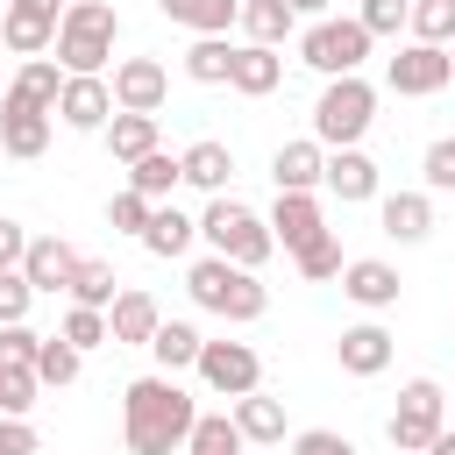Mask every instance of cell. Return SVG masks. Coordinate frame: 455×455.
Returning <instances> with one entry per match:
<instances>
[{
  "instance_id": "cell-1",
  "label": "cell",
  "mask_w": 455,
  "mask_h": 455,
  "mask_svg": "<svg viewBox=\"0 0 455 455\" xmlns=\"http://www.w3.org/2000/svg\"><path fill=\"white\" fill-rule=\"evenodd\" d=\"M192 419H199V405H192V391L178 384V377H135L128 391H121V434H128V455H171V448H185V434H192Z\"/></svg>"
},
{
  "instance_id": "cell-2",
  "label": "cell",
  "mask_w": 455,
  "mask_h": 455,
  "mask_svg": "<svg viewBox=\"0 0 455 455\" xmlns=\"http://www.w3.org/2000/svg\"><path fill=\"white\" fill-rule=\"evenodd\" d=\"M114 36H121V14L107 0H64V21H57V71L64 78H107V57H114Z\"/></svg>"
},
{
  "instance_id": "cell-3",
  "label": "cell",
  "mask_w": 455,
  "mask_h": 455,
  "mask_svg": "<svg viewBox=\"0 0 455 455\" xmlns=\"http://www.w3.org/2000/svg\"><path fill=\"white\" fill-rule=\"evenodd\" d=\"M185 291H192L199 313H213V320H228V327H249V320H263V306H270V284H263L256 270H242V263H220V256H199V263L185 270Z\"/></svg>"
},
{
  "instance_id": "cell-4",
  "label": "cell",
  "mask_w": 455,
  "mask_h": 455,
  "mask_svg": "<svg viewBox=\"0 0 455 455\" xmlns=\"http://www.w3.org/2000/svg\"><path fill=\"white\" fill-rule=\"evenodd\" d=\"M199 242L220 256V263H242V270H263L270 263V228H263V213L256 206H242V199H228V192H213L206 199V213H199Z\"/></svg>"
},
{
  "instance_id": "cell-5",
  "label": "cell",
  "mask_w": 455,
  "mask_h": 455,
  "mask_svg": "<svg viewBox=\"0 0 455 455\" xmlns=\"http://www.w3.org/2000/svg\"><path fill=\"white\" fill-rule=\"evenodd\" d=\"M377 121V85L355 71V78H327V92L313 100V142L320 149H355Z\"/></svg>"
},
{
  "instance_id": "cell-6",
  "label": "cell",
  "mask_w": 455,
  "mask_h": 455,
  "mask_svg": "<svg viewBox=\"0 0 455 455\" xmlns=\"http://www.w3.org/2000/svg\"><path fill=\"white\" fill-rule=\"evenodd\" d=\"M363 57H370V36L355 14H320L299 28V64H313L320 78H355Z\"/></svg>"
},
{
  "instance_id": "cell-7",
  "label": "cell",
  "mask_w": 455,
  "mask_h": 455,
  "mask_svg": "<svg viewBox=\"0 0 455 455\" xmlns=\"http://www.w3.org/2000/svg\"><path fill=\"white\" fill-rule=\"evenodd\" d=\"M448 427V391L434 384V377H412L405 391H398V412H391V448L398 455H427V441Z\"/></svg>"
},
{
  "instance_id": "cell-8",
  "label": "cell",
  "mask_w": 455,
  "mask_h": 455,
  "mask_svg": "<svg viewBox=\"0 0 455 455\" xmlns=\"http://www.w3.org/2000/svg\"><path fill=\"white\" fill-rule=\"evenodd\" d=\"M192 370H199V384H206L213 398H228V405L249 398V391H263V355H256L249 341H206Z\"/></svg>"
},
{
  "instance_id": "cell-9",
  "label": "cell",
  "mask_w": 455,
  "mask_h": 455,
  "mask_svg": "<svg viewBox=\"0 0 455 455\" xmlns=\"http://www.w3.org/2000/svg\"><path fill=\"white\" fill-rule=\"evenodd\" d=\"M448 78H455V64H448V50H434V43H405L398 57H384V85L405 92V100H434Z\"/></svg>"
},
{
  "instance_id": "cell-10",
  "label": "cell",
  "mask_w": 455,
  "mask_h": 455,
  "mask_svg": "<svg viewBox=\"0 0 455 455\" xmlns=\"http://www.w3.org/2000/svg\"><path fill=\"white\" fill-rule=\"evenodd\" d=\"M107 85H114V114H156L171 100V71L156 57H121Z\"/></svg>"
},
{
  "instance_id": "cell-11",
  "label": "cell",
  "mask_w": 455,
  "mask_h": 455,
  "mask_svg": "<svg viewBox=\"0 0 455 455\" xmlns=\"http://www.w3.org/2000/svg\"><path fill=\"white\" fill-rule=\"evenodd\" d=\"M57 21H64L57 0H7V14H0V43H7L14 57H43V50L57 43Z\"/></svg>"
},
{
  "instance_id": "cell-12",
  "label": "cell",
  "mask_w": 455,
  "mask_h": 455,
  "mask_svg": "<svg viewBox=\"0 0 455 455\" xmlns=\"http://www.w3.org/2000/svg\"><path fill=\"white\" fill-rule=\"evenodd\" d=\"M71 270H78V249H71L64 235H28V249H21V277H28L36 299H57V291L71 284Z\"/></svg>"
},
{
  "instance_id": "cell-13",
  "label": "cell",
  "mask_w": 455,
  "mask_h": 455,
  "mask_svg": "<svg viewBox=\"0 0 455 455\" xmlns=\"http://www.w3.org/2000/svg\"><path fill=\"white\" fill-rule=\"evenodd\" d=\"M263 228H270V242H277V249H291V256H299L306 242H320V235H327V213H320V199H313V192H277V206H270V220H263Z\"/></svg>"
},
{
  "instance_id": "cell-14",
  "label": "cell",
  "mask_w": 455,
  "mask_h": 455,
  "mask_svg": "<svg viewBox=\"0 0 455 455\" xmlns=\"http://www.w3.org/2000/svg\"><path fill=\"white\" fill-rule=\"evenodd\" d=\"M57 121L78 128V135H100V128L114 121V85H107V78H64V92H57Z\"/></svg>"
},
{
  "instance_id": "cell-15",
  "label": "cell",
  "mask_w": 455,
  "mask_h": 455,
  "mask_svg": "<svg viewBox=\"0 0 455 455\" xmlns=\"http://www.w3.org/2000/svg\"><path fill=\"white\" fill-rule=\"evenodd\" d=\"M164 327V306L149 299V291H135V284H121V299L107 306V341L114 348H149V334Z\"/></svg>"
},
{
  "instance_id": "cell-16",
  "label": "cell",
  "mask_w": 455,
  "mask_h": 455,
  "mask_svg": "<svg viewBox=\"0 0 455 455\" xmlns=\"http://www.w3.org/2000/svg\"><path fill=\"white\" fill-rule=\"evenodd\" d=\"M341 291H348L363 313H384V306H398L405 277H398L384 256H355V263H341Z\"/></svg>"
},
{
  "instance_id": "cell-17",
  "label": "cell",
  "mask_w": 455,
  "mask_h": 455,
  "mask_svg": "<svg viewBox=\"0 0 455 455\" xmlns=\"http://www.w3.org/2000/svg\"><path fill=\"white\" fill-rule=\"evenodd\" d=\"M228 85H235L242 100H263V92H277V85H284V57H277V50H263V43H235Z\"/></svg>"
},
{
  "instance_id": "cell-18",
  "label": "cell",
  "mask_w": 455,
  "mask_h": 455,
  "mask_svg": "<svg viewBox=\"0 0 455 455\" xmlns=\"http://www.w3.org/2000/svg\"><path fill=\"white\" fill-rule=\"evenodd\" d=\"M0 149H7L14 164H36V156L50 149V114H36V107H14V100H0Z\"/></svg>"
},
{
  "instance_id": "cell-19",
  "label": "cell",
  "mask_w": 455,
  "mask_h": 455,
  "mask_svg": "<svg viewBox=\"0 0 455 455\" xmlns=\"http://www.w3.org/2000/svg\"><path fill=\"white\" fill-rule=\"evenodd\" d=\"M320 185H327L341 206H363V199H377V164H370L363 149H327V171H320Z\"/></svg>"
},
{
  "instance_id": "cell-20",
  "label": "cell",
  "mask_w": 455,
  "mask_h": 455,
  "mask_svg": "<svg viewBox=\"0 0 455 455\" xmlns=\"http://www.w3.org/2000/svg\"><path fill=\"white\" fill-rule=\"evenodd\" d=\"M334 355H341L348 377H377V370H391V334H384L377 320H355V327H341Z\"/></svg>"
},
{
  "instance_id": "cell-21",
  "label": "cell",
  "mask_w": 455,
  "mask_h": 455,
  "mask_svg": "<svg viewBox=\"0 0 455 455\" xmlns=\"http://www.w3.org/2000/svg\"><path fill=\"white\" fill-rule=\"evenodd\" d=\"M57 92H64V71H57V57H28L0 100H14V107H36V114H50V121H57Z\"/></svg>"
},
{
  "instance_id": "cell-22",
  "label": "cell",
  "mask_w": 455,
  "mask_h": 455,
  "mask_svg": "<svg viewBox=\"0 0 455 455\" xmlns=\"http://www.w3.org/2000/svg\"><path fill=\"white\" fill-rule=\"evenodd\" d=\"M228 171H235V149H228V142H213V135H199V142L178 156V178H185L192 192H206V199H213V192H228Z\"/></svg>"
},
{
  "instance_id": "cell-23",
  "label": "cell",
  "mask_w": 455,
  "mask_h": 455,
  "mask_svg": "<svg viewBox=\"0 0 455 455\" xmlns=\"http://www.w3.org/2000/svg\"><path fill=\"white\" fill-rule=\"evenodd\" d=\"M320 171H327V149H320L313 135H299V142H277V156H270V178H277V192H313V185H320Z\"/></svg>"
},
{
  "instance_id": "cell-24",
  "label": "cell",
  "mask_w": 455,
  "mask_h": 455,
  "mask_svg": "<svg viewBox=\"0 0 455 455\" xmlns=\"http://www.w3.org/2000/svg\"><path fill=\"white\" fill-rule=\"evenodd\" d=\"M377 220H384L391 242H427V235H434V199H427V192H391V199L377 206Z\"/></svg>"
},
{
  "instance_id": "cell-25",
  "label": "cell",
  "mask_w": 455,
  "mask_h": 455,
  "mask_svg": "<svg viewBox=\"0 0 455 455\" xmlns=\"http://www.w3.org/2000/svg\"><path fill=\"white\" fill-rule=\"evenodd\" d=\"M228 419H235V434L242 441H284V398H270V391H249V398H235L228 405Z\"/></svg>"
},
{
  "instance_id": "cell-26",
  "label": "cell",
  "mask_w": 455,
  "mask_h": 455,
  "mask_svg": "<svg viewBox=\"0 0 455 455\" xmlns=\"http://www.w3.org/2000/svg\"><path fill=\"white\" fill-rule=\"evenodd\" d=\"M199 348H206V334H199L192 320H164V327L149 334V355H156V370H164V377L192 370V363H199Z\"/></svg>"
},
{
  "instance_id": "cell-27",
  "label": "cell",
  "mask_w": 455,
  "mask_h": 455,
  "mask_svg": "<svg viewBox=\"0 0 455 455\" xmlns=\"http://www.w3.org/2000/svg\"><path fill=\"white\" fill-rule=\"evenodd\" d=\"M156 7H164V21H178L192 36H228L242 14V0H156Z\"/></svg>"
},
{
  "instance_id": "cell-28",
  "label": "cell",
  "mask_w": 455,
  "mask_h": 455,
  "mask_svg": "<svg viewBox=\"0 0 455 455\" xmlns=\"http://www.w3.org/2000/svg\"><path fill=\"white\" fill-rule=\"evenodd\" d=\"M100 135H107L114 164H142L149 149H164V142H156V114H114V121H107Z\"/></svg>"
},
{
  "instance_id": "cell-29",
  "label": "cell",
  "mask_w": 455,
  "mask_h": 455,
  "mask_svg": "<svg viewBox=\"0 0 455 455\" xmlns=\"http://www.w3.org/2000/svg\"><path fill=\"white\" fill-rule=\"evenodd\" d=\"M192 242H199V220H192V213H178V206H156V213H149V228H142V249H149V256H164V263H171V256H185Z\"/></svg>"
},
{
  "instance_id": "cell-30",
  "label": "cell",
  "mask_w": 455,
  "mask_h": 455,
  "mask_svg": "<svg viewBox=\"0 0 455 455\" xmlns=\"http://www.w3.org/2000/svg\"><path fill=\"white\" fill-rule=\"evenodd\" d=\"M64 299H71V306H92V313H107V306L121 299V277H114V263H100V256H78V270H71Z\"/></svg>"
},
{
  "instance_id": "cell-31",
  "label": "cell",
  "mask_w": 455,
  "mask_h": 455,
  "mask_svg": "<svg viewBox=\"0 0 455 455\" xmlns=\"http://www.w3.org/2000/svg\"><path fill=\"white\" fill-rule=\"evenodd\" d=\"M242 28H249V43H263V50H277L284 36H299V14L284 7V0H242V14H235Z\"/></svg>"
},
{
  "instance_id": "cell-32",
  "label": "cell",
  "mask_w": 455,
  "mask_h": 455,
  "mask_svg": "<svg viewBox=\"0 0 455 455\" xmlns=\"http://www.w3.org/2000/svg\"><path fill=\"white\" fill-rule=\"evenodd\" d=\"M178 185H185V178H178V156H171V149H149L142 164H128V192H142L149 206H164Z\"/></svg>"
},
{
  "instance_id": "cell-33",
  "label": "cell",
  "mask_w": 455,
  "mask_h": 455,
  "mask_svg": "<svg viewBox=\"0 0 455 455\" xmlns=\"http://www.w3.org/2000/svg\"><path fill=\"white\" fill-rule=\"evenodd\" d=\"M249 441L235 434V419L228 412H199L192 419V434H185V455H242Z\"/></svg>"
},
{
  "instance_id": "cell-34",
  "label": "cell",
  "mask_w": 455,
  "mask_h": 455,
  "mask_svg": "<svg viewBox=\"0 0 455 455\" xmlns=\"http://www.w3.org/2000/svg\"><path fill=\"white\" fill-rule=\"evenodd\" d=\"M228 64H235V43L228 36H199L185 50V78H199V85H228Z\"/></svg>"
},
{
  "instance_id": "cell-35",
  "label": "cell",
  "mask_w": 455,
  "mask_h": 455,
  "mask_svg": "<svg viewBox=\"0 0 455 455\" xmlns=\"http://www.w3.org/2000/svg\"><path fill=\"white\" fill-rule=\"evenodd\" d=\"M412 43H434V50H448L455 43V0H412Z\"/></svg>"
},
{
  "instance_id": "cell-36",
  "label": "cell",
  "mask_w": 455,
  "mask_h": 455,
  "mask_svg": "<svg viewBox=\"0 0 455 455\" xmlns=\"http://www.w3.org/2000/svg\"><path fill=\"white\" fill-rule=\"evenodd\" d=\"M78 363H85V355H78L64 334H43V348H36V384H57V391H64V384L78 377Z\"/></svg>"
},
{
  "instance_id": "cell-37",
  "label": "cell",
  "mask_w": 455,
  "mask_h": 455,
  "mask_svg": "<svg viewBox=\"0 0 455 455\" xmlns=\"http://www.w3.org/2000/svg\"><path fill=\"white\" fill-rule=\"evenodd\" d=\"M36 391H43V384H36L28 363H0V412H7V419H28V412H36Z\"/></svg>"
},
{
  "instance_id": "cell-38",
  "label": "cell",
  "mask_w": 455,
  "mask_h": 455,
  "mask_svg": "<svg viewBox=\"0 0 455 455\" xmlns=\"http://www.w3.org/2000/svg\"><path fill=\"white\" fill-rule=\"evenodd\" d=\"M355 21H363V36L377 43V36H398L405 21H412V0H363L355 7Z\"/></svg>"
},
{
  "instance_id": "cell-39",
  "label": "cell",
  "mask_w": 455,
  "mask_h": 455,
  "mask_svg": "<svg viewBox=\"0 0 455 455\" xmlns=\"http://www.w3.org/2000/svg\"><path fill=\"white\" fill-rule=\"evenodd\" d=\"M341 263H348V256H341V242H334V235H320V242H306V249H299V277H313V284L341 277Z\"/></svg>"
},
{
  "instance_id": "cell-40",
  "label": "cell",
  "mask_w": 455,
  "mask_h": 455,
  "mask_svg": "<svg viewBox=\"0 0 455 455\" xmlns=\"http://www.w3.org/2000/svg\"><path fill=\"white\" fill-rule=\"evenodd\" d=\"M57 334H64V341H71V348L85 355V348H100V341H107V313H92V306H71Z\"/></svg>"
},
{
  "instance_id": "cell-41",
  "label": "cell",
  "mask_w": 455,
  "mask_h": 455,
  "mask_svg": "<svg viewBox=\"0 0 455 455\" xmlns=\"http://www.w3.org/2000/svg\"><path fill=\"white\" fill-rule=\"evenodd\" d=\"M149 213H156V206H149L142 192H114V199H107V220H114L121 235H135V242H142V228H149Z\"/></svg>"
},
{
  "instance_id": "cell-42",
  "label": "cell",
  "mask_w": 455,
  "mask_h": 455,
  "mask_svg": "<svg viewBox=\"0 0 455 455\" xmlns=\"http://www.w3.org/2000/svg\"><path fill=\"white\" fill-rule=\"evenodd\" d=\"M419 171H427V192H455V135H441V142H427V156H419Z\"/></svg>"
},
{
  "instance_id": "cell-43",
  "label": "cell",
  "mask_w": 455,
  "mask_h": 455,
  "mask_svg": "<svg viewBox=\"0 0 455 455\" xmlns=\"http://www.w3.org/2000/svg\"><path fill=\"white\" fill-rule=\"evenodd\" d=\"M28 306H36V291H28V277H21V270H0V327H14V320H28Z\"/></svg>"
},
{
  "instance_id": "cell-44",
  "label": "cell",
  "mask_w": 455,
  "mask_h": 455,
  "mask_svg": "<svg viewBox=\"0 0 455 455\" xmlns=\"http://www.w3.org/2000/svg\"><path fill=\"white\" fill-rule=\"evenodd\" d=\"M36 348H43V334H36L28 320L0 327V363H28V370H36Z\"/></svg>"
},
{
  "instance_id": "cell-45",
  "label": "cell",
  "mask_w": 455,
  "mask_h": 455,
  "mask_svg": "<svg viewBox=\"0 0 455 455\" xmlns=\"http://www.w3.org/2000/svg\"><path fill=\"white\" fill-rule=\"evenodd\" d=\"M291 455H355V441L334 427H306V434H291Z\"/></svg>"
},
{
  "instance_id": "cell-46",
  "label": "cell",
  "mask_w": 455,
  "mask_h": 455,
  "mask_svg": "<svg viewBox=\"0 0 455 455\" xmlns=\"http://www.w3.org/2000/svg\"><path fill=\"white\" fill-rule=\"evenodd\" d=\"M36 448H43V441H36V427L0 412V455H36Z\"/></svg>"
},
{
  "instance_id": "cell-47",
  "label": "cell",
  "mask_w": 455,
  "mask_h": 455,
  "mask_svg": "<svg viewBox=\"0 0 455 455\" xmlns=\"http://www.w3.org/2000/svg\"><path fill=\"white\" fill-rule=\"evenodd\" d=\"M21 249H28V228L0 213V270H21Z\"/></svg>"
},
{
  "instance_id": "cell-48",
  "label": "cell",
  "mask_w": 455,
  "mask_h": 455,
  "mask_svg": "<svg viewBox=\"0 0 455 455\" xmlns=\"http://www.w3.org/2000/svg\"><path fill=\"white\" fill-rule=\"evenodd\" d=\"M284 7H291V14H299V21H320V14H327V7H334V0H284Z\"/></svg>"
},
{
  "instance_id": "cell-49",
  "label": "cell",
  "mask_w": 455,
  "mask_h": 455,
  "mask_svg": "<svg viewBox=\"0 0 455 455\" xmlns=\"http://www.w3.org/2000/svg\"><path fill=\"white\" fill-rule=\"evenodd\" d=\"M427 455H455V427H441V434L427 441Z\"/></svg>"
},
{
  "instance_id": "cell-50",
  "label": "cell",
  "mask_w": 455,
  "mask_h": 455,
  "mask_svg": "<svg viewBox=\"0 0 455 455\" xmlns=\"http://www.w3.org/2000/svg\"><path fill=\"white\" fill-rule=\"evenodd\" d=\"M448 64H455V43H448Z\"/></svg>"
}]
</instances>
